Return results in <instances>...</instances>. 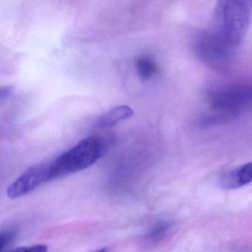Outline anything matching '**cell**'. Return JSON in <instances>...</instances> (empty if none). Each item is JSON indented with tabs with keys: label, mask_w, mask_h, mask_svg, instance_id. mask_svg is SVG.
I'll return each mask as SVG.
<instances>
[{
	"label": "cell",
	"mask_w": 252,
	"mask_h": 252,
	"mask_svg": "<svg viewBox=\"0 0 252 252\" xmlns=\"http://www.w3.org/2000/svg\"><path fill=\"white\" fill-rule=\"evenodd\" d=\"M250 21V8L244 0H219L213 31L236 50L245 38Z\"/></svg>",
	"instance_id": "1"
},
{
	"label": "cell",
	"mask_w": 252,
	"mask_h": 252,
	"mask_svg": "<svg viewBox=\"0 0 252 252\" xmlns=\"http://www.w3.org/2000/svg\"><path fill=\"white\" fill-rule=\"evenodd\" d=\"M105 152L103 142L87 137L50 162V179L54 180L84 170L94 164Z\"/></svg>",
	"instance_id": "2"
},
{
	"label": "cell",
	"mask_w": 252,
	"mask_h": 252,
	"mask_svg": "<svg viewBox=\"0 0 252 252\" xmlns=\"http://www.w3.org/2000/svg\"><path fill=\"white\" fill-rule=\"evenodd\" d=\"M195 50L204 63L218 72H228L232 68L235 49L229 47L216 33L203 32L195 38Z\"/></svg>",
	"instance_id": "3"
},
{
	"label": "cell",
	"mask_w": 252,
	"mask_h": 252,
	"mask_svg": "<svg viewBox=\"0 0 252 252\" xmlns=\"http://www.w3.org/2000/svg\"><path fill=\"white\" fill-rule=\"evenodd\" d=\"M213 110L237 117L252 108V84L227 86L210 93Z\"/></svg>",
	"instance_id": "4"
},
{
	"label": "cell",
	"mask_w": 252,
	"mask_h": 252,
	"mask_svg": "<svg viewBox=\"0 0 252 252\" xmlns=\"http://www.w3.org/2000/svg\"><path fill=\"white\" fill-rule=\"evenodd\" d=\"M50 162L40 163L29 167L7 188V195L16 199L50 182Z\"/></svg>",
	"instance_id": "5"
},
{
	"label": "cell",
	"mask_w": 252,
	"mask_h": 252,
	"mask_svg": "<svg viewBox=\"0 0 252 252\" xmlns=\"http://www.w3.org/2000/svg\"><path fill=\"white\" fill-rule=\"evenodd\" d=\"M252 182V162L229 170L222 175L220 184L226 189H237Z\"/></svg>",
	"instance_id": "6"
},
{
	"label": "cell",
	"mask_w": 252,
	"mask_h": 252,
	"mask_svg": "<svg viewBox=\"0 0 252 252\" xmlns=\"http://www.w3.org/2000/svg\"><path fill=\"white\" fill-rule=\"evenodd\" d=\"M133 115V110L128 106H116L111 109L97 120L96 126L100 129H108L126 121Z\"/></svg>",
	"instance_id": "7"
},
{
	"label": "cell",
	"mask_w": 252,
	"mask_h": 252,
	"mask_svg": "<svg viewBox=\"0 0 252 252\" xmlns=\"http://www.w3.org/2000/svg\"><path fill=\"white\" fill-rule=\"evenodd\" d=\"M173 223L161 220L155 222L144 235V241L149 244H156L164 240L171 232Z\"/></svg>",
	"instance_id": "8"
},
{
	"label": "cell",
	"mask_w": 252,
	"mask_h": 252,
	"mask_svg": "<svg viewBox=\"0 0 252 252\" xmlns=\"http://www.w3.org/2000/svg\"><path fill=\"white\" fill-rule=\"evenodd\" d=\"M136 69L142 81L151 79L158 72V66L155 61L146 56H141L136 60Z\"/></svg>",
	"instance_id": "9"
},
{
	"label": "cell",
	"mask_w": 252,
	"mask_h": 252,
	"mask_svg": "<svg viewBox=\"0 0 252 252\" xmlns=\"http://www.w3.org/2000/svg\"><path fill=\"white\" fill-rule=\"evenodd\" d=\"M235 117L227 114L216 112V113L210 114L202 117L199 121V125L203 127H210V126L220 125L225 124L235 119Z\"/></svg>",
	"instance_id": "10"
},
{
	"label": "cell",
	"mask_w": 252,
	"mask_h": 252,
	"mask_svg": "<svg viewBox=\"0 0 252 252\" xmlns=\"http://www.w3.org/2000/svg\"><path fill=\"white\" fill-rule=\"evenodd\" d=\"M16 237V232L13 229H7L1 233V252H4V250L8 248L9 246L12 244Z\"/></svg>",
	"instance_id": "11"
},
{
	"label": "cell",
	"mask_w": 252,
	"mask_h": 252,
	"mask_svg": "<svg viewBox=\"0 0 252 252\" xmlns=\"http://www.w3.org/2000/svg\"><path fill=\"white\" fill-rule=\"evenodd\" d=\"M48 247L44 244H36V245L29 246V247H22L15 249L10 252H47Z\"/></svg>",
	"instance_id": "12"
},
{
	"label": "cell",
	"mask_w": 252,
	"mask_h": 252,
	"mask_svg": "<svg viewBox=\"0 0 252 252\" xmlns=\"http://www.w3.org/2000/svg\"><path fill=\"white\" fill-rule=\"evenodd\" d=\"M13 88L11 87H4L1 89L0 91V100L3 101L4 99L7 98L11 94Z\"/></svg>",
	"instance_id": "13"
},
{
	"label": "cell",
	"mask_w": 252,
	"mask_h": 252,
	"mask_svg": "<svg viewBox=\"0 0 252 252\" xmlns=\"http://www.w3.org/2000/svg\"><path fill=\"white\" fill-rule=\"evenodd\" d=\"M244 1H245L246 3H247V5L249 6V7H250V10L252 9V0H244Z\"/></svg>",
	"instance_id": "14"
},
{
	"label": "cell",
	"mask_w": 252,
	"mask_h": 252,
	"mask_svg": "<svg viewBox=\"0 0 252 252\" xmlns=\"http://www.w3.org/2000/svg\"><path fill=\"white\" fill-rule=\"evenodd\" d=\"M93 252H109V250H108V249L104 248V249H101V250H97V251Z\"/></svg>",
	"instance_id": "15"
}]
</instances>
